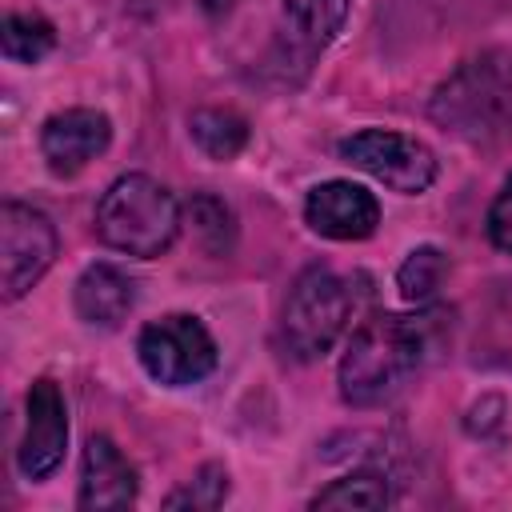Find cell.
I'll return each mask as SVG.
<instances>
[{
  "instance_id": "obj_18",
  "label": "cell",
  "mask_w": 512,
  "mask_h": 512,
  "mask_svg": "<svg viewBox=\"0 0 512 512\" xmlns=\"http://www.w3.org/2000/svg\"><path fill=\"white\" fill-rule=\"evenodd\" d=\"M228 500V472L224 464H204L180 492H172L164 504L168 508H220Z\"/></svg>"
},
{
  "instance_id": "obj_20",
  "label": "cell",
  "mask_w": 512,
  "mask_h": 512,
  "mask_svg": "<svg viewBox=\"0 0 512 512\" xmlns=\"http://www.w3.org/2000/svg\"><path fill=\"white\" fill-rule=\"evenodd\" d=\"M232 4H236V0H200V8H204L208 16H224V12H232Z\"/></svg>"
},
{
  "instance_id": "obj_16",
  "label": "cell",
  "mask_w": 512,
  "mask_h": 512,
  "mask_svg": "<svg viewBox=\"0 0 512 512\" xmlns=\"http://www.w3.org/2000/svg\"><path fill=\"white\" fill-rule=\"evenodd\" d=\"M284 12L292 20V28L312 44H328L340 28H344V16H348V0H284Z\"/></svg>"
},
{
  "instance_id": "obj_5",
  "label": "cell",
  "mask_w": 512,
  "mask_h": 512,
  "mask_svg": "<svg viewBox=\"0 0 512 512\" xmlns=\"http://www.w3.org/2000/svg\"><path fill=\"white\" fill-rule=\"evenodd\" d=\"M136 356L152 380L168 388H184V384L204 380L216 368V340L196 316L172 312V316L144 324L136 340Z\"/></svg>"
},
{
  "instance_id": "obj_8",
  "label": "cell",
  "mask_w": 512,
  "mask_h": 512,
  "mask_svg": "<svg viewBox=\"0 0 512 512\" xmlns=\"http://www.w3.org/2000/svg\"><path fill=\"white\" fill-rule=\"evenodd\" d=\"M24 408H28V424H24L16 460L28 480H48L60 468L64 448H68V408L52 380H36L28 388Z\"/></svg>"
},
{
  "instance_id": "obj_6",
  "label": "cell",
  "mask_w": 512,
  "mask_h": 512,
  "mask_svg": "<svg viewBox=\"0 0 512 512\" xmlns=\"http://www.w3.org/2000/svg\"><path fill=\"white\" fill-rule=\"evenodd\" d=\"M340 160L368 172L372 180H380L392 192L404 196H420L432 180H436V156L424 140L404 136V132H388V128H364L352 132L348 140H340Z\"/></svg>"
},
{
  "instance_id": "obj_15",
  "label": "cell",
  "mask_w": 512,
  "mask_h": 512,
  "mask_svg": "<svg viewBox=\"0 0 512 512\" xmlns=\"http://www.w3.org/2000/svg\"><path fill=\"white\" fill-rule=\"evenodd\" d=\"M0 44H4V56L16 60V64H36L44 60L52 48H56V28L36 16V12H12L4 20V32H0Z\"/></svg>"
},
{
  "instance_id": "obj_7",
  "label": "cell",
  "mask_w": 512,
  "mask_h": 512,
  "mask_svg": "<svg viewBox=\"0 0 512 512\" xmlns=\"http://www.w3.org/2000/svg\"><path fill=\"white\" fill-rule=\"evenodd\" d=\"M56 260V228L52 220L20 200L0 208V284L4 300H20Z\"/></svg>"
},
{
  "instance_id": "obj_3",
  "label": "cell",
  "mask_w": 512,
  "mask_h": 512,
  "mask_svg": "<svg viewBox=\"0 0 512 512\" xmlns=\"http://www.w3.org/2000/svg\"><path fill=\"white\" fill-rule=\"evenodd\" d=\"M176 232H180L176 196L144 172H128L112 180V188L96 204V236L124 256L156 260L160 252L172 248Z\"/></svg>"
},
{
  "instance_id": "obj_1",
  "label": "cell",
  "mask_w": 512,
  "mask_h": 512,
  "mask_svg": "<svg viewBox=\"0 0 512 512\" xmlns=\"http://www.w3.org/2000/svg\"><path fill=\"white\" fill-rule=\"evenodd\" d=\"M424 360V332L396 312L368 316L340 360V396L356 408L384 404L396 396Z\"/></svg>"
},
{
  "instance_id": "obj_10",
  "label": "cell",
  "mask_w": 512,
  "mask_h": 512,
  "mask_svg": "<svg viewBox=\"0 0 512 512\" xmlns=\"http://www.w3.org/2000/svg\"><path fill=\"white\" fill-rule=\"evenodd\" d=\"M112 140V124L96 108H68L44 120L40 152L56 176H76L88 160H96Z\"/></svg>"
},
{
  "instance_id": "obj_4",
  "label": "cell",
  "mask_w": 512,
  "mask_h": 512,
  "mask_svg": "<svg viewBox=\"0 0 512 512\" xmlns=\"http://www.w3.org/2000/svg\"><path fill=\"white\" fill-rule=\"evenodd\" d=\"M348 316H352L348 284L332 268L312 264L308 272L296 276L284 300V340L300 360H316L336 344Z\"/></svg>"
},
{
  "instance_id": "obj_14",
  "label": "cell",
  "mask_w": 512,
  "mask_h": 512,
  "mask_svg": "<svg viewBox=\"0 0 512 512\" xmlns=\"http://www.w3.org/2000/svg\"><path fill=\"white\" fill-rule=\"evenodd\" d=\"M392 500L388 480L380 472H352L332 480L324 492L312 496V508H356V512H376Z\"/></svg>"
},
{
  "instance_id": "obj_11",
  "label": "cell",
  "mask_w": 512,
  "mask_h": 512,
  "mask_svg": "<svg viewBox=\"0 0 512 512\" xmlns=\"http://www.w3.org/2000/svg\"><path fill=\"white\" fill-rule=\"evenodd\" d=\"M132 500H136V468L120 456V448L108 436H92L80 460L76 504L88 512H108V508H128Z\"/></svg>"
},
{
  "instance_id": "obj_9",
  "label": "cell",
  "mask_w": 512,
  "mask_h": 512,
  "mask_svg": "<svg viewBox=\"0 0 512 512\" xmlns=\"http://www.w3.org/2000/svg\"><path fill=\"white\" fill-rule=\"evenodd\" d=\"M304 220L328 240H368L380 224V204L364 184L324 180L304 200Z\"/></svg>"
},
{
  "instance_id": "obj_12",
  "label": "cell",
  "mask_w": 512,
  "mask_h": 512,
  "mask_svg": "<svg viewBox=\"0 0 512 512\" xmlns=\"http://www.w3.org/2000/svg\"><path fill=\"white\" fill-rule=\"evenodd\" d=\"M76 316L92 328H116L136 308V280L116 264H92L80 272L72 292Z\"/></svg>"
},
{
  "instance_id": "obj_2",
  "label": "cell",
  "mask_w": 512,
  "mask_h": 512,
  "mask_svg": "<svg viewBox=\"0 0 512 512\" xmlns=\"http://www.w3.org/2000/svg\"><path fill=\"white\" fill-rule=\"evenodd\" d=\"M432 120L472 144L512 136V56L480 52L464 60L432 96Z\"/></svg>"
},
{
  "instance_id": "obj_13",
  "label": "cell",
  "mask_w": 512,
  "mask_h": 512,
  "mask_svg": "<svg viewBox=\"0 0 512 512\" xmlns=\"http://www.w3.org/2000/svg\"><path fill=\"white\" fill-rule=\"evenodd\" d=\"M188 132H192V140L212 160H232L248 144V124L236 112H228V108H200V112H192Z\"/></svg>"
},
{
  "instance_id": "obj_17",
  "label": "cell",
  "mask_w": 512,
  "mask_h": 512,
  "mask_svg": "<svg viewBox=\"0 0 512 512\" xmlns=\"http://www.w3.org/2000/svg\"><path fill=\"white\" fill-rule=\"evenodd\" d=\"M444 252L440 248H432V244H424V248H412L408 252V260L400 264V272H396V284H400V296L404 300H412V304H424V300H432V292L440 288V280H444Z\"/></svg>"
},
{
  "instance_id": "obj_19",
  "label": "cell",
  "mask_w": 512,
  "mask_h": 512,
  "mask_svg": "<svg viewBox=\"0 0 512 512\" xmlns=\"http://www.w3.org/2000/svg\"><path fill=\"white\" fill-rule=\"evenodd\" d=\"M488 240L512 256V176L504 180V188L496 192L492 208H488Z\"/></svg>"
}]
</instances>
